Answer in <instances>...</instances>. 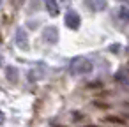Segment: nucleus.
I'll list each match as a JSON object with an SVG mask.
<instances>
[{
	"label": "nucleus",
	"instance_id": "obj_1",
	"mask_svg": "<svg viewBox=\"0 0 129 127\" xmlns=\"http://www.w3.org/2000/svg\"><path fill=\"white\" fill-rule=\"evenodd\" d=\"M92 69H94V64H92L88 58H83V57L74 58V60L69 64V71H71L73 74H76V76L88 74V72H92Z\"/></svg>",
	"mask_w": 129,
	"mask_h": 127
},
{
	"label": "nucleus",
	"instance_id": "obj_2",
	"mask_svg": "<svg viewBox=\"0 0 129 127\" xmlns=\"http://www.w3.org/2000/svg\"><path fill=\"white\" fill-rule=\"evenodd\" d=\"M90 11H94V13H101V11H104L106 7H108V2L106 0H85L83 2Z\"/></svg>",
	"mask_w": 129,
	"mask_h": 127
},
{
	"label": "nucleus",
	"instance_id": "obj_3",
	"mask_svg": "<svg viewBox=\"0 0 129 127\" xmlns=\"http://www.w3.org/2000/svg\"><path fill=\"white\" fill-rule=\"evenodd\" d=\"M43 39L46 43H50V44H55L58 41V30H57V27H46L44 32H43Z\"/></svg>",
	"mask_w": 129,
	"mask_h": 127
},
{
	"label": "nucleus",
	"instance_id": "obj_4",
	"mask_svg": "<svg viewBox=\"0 0 129 127\" xmlns=\"http://www.w3.org/2000/svg\"><path fill=\"white\" fill-rule=\"evenodd\" d=\"M66 25H67L71 30H76V28L80 27V16H78V13L69 11V13L66 14Z\"/></svg>",
	"mask_w": 129,
	"mask_h": 127
},
{
	"label": "nucleus",
	"instance_id": "obj_5",
	"mask_svg": "<svg viewBox=\"0 0 129 127\" xmlns=\"http://www.w3.org/2000/svg\"><path fill=\"white\" fill-rule=\"evenodd\" d=\"M14 41H16L18 48H21V50H27V48H28V39H27V32H25L23 28H18V30H16Z\"/></svg>",
	"mask_w": 129,
	"mask_h": 127
},
{
	"label": "nucleus",
	"instance_id": "obj_6",
	"mask_svg": "<svg viewBox=\"0 0 129 127\" xmlns=\"http://www.w3.org/2000/svg\"><path fill=\"white\" fill-rule=\"evenodd\" d=\"M46 2V9L51 16H57L58 14V6H57V0H44Z\"/></svg>",
	"mask_w": 129,
	"mask_h": 127
},
{
	"label": "nucleus",
	"instance_id": "obj_7",
	"mask_svg": "<svg viewBox=\"0 0 129 127\" xmlns=\"http://www.w3.org/2000/svg\"><path fill=\"white\" fill-rule=\"evenodd\" d=\"M6 72H7V79L11 83H18V69L16 67H7Z\"/></svg>",
	"mask_w": 129,
	"mask_h": 127
},
{
	"label": "nucleus",
	"instance_id": "obj_8",
	"mask_svg": "<svg viewBox=\"0 0 129 127\" xmlns=\"http://www.w3.org/2000/svg\"><path fill=\"white\" fill-rule=\"evenodd\" d=\"M118 14H120V20H122V21H127V23H129V9L120 7V9H118Z\"/></svg>",
	"mask_w": 129,
	"mask_h": 127
},
{
	"label": "nucleus",
	"instance_id": "obj_9",
	"mask_svg": "<svg viewBox=\"0 0 129 127\" xmlns=\"http://www.w3.org/2000/svg\"><path fill=\"white\" fill-rule=\"evenodd\" d=\"M106 120H108V122H113V123H122V120H120V118H111V116H108Z\"/></svg>",
	"mask_w": 129,
	"mask_h": 127
},
{
	"label": "nucleus",
	"instance_id": "obj_10",
	"mask_svg": "<svg viewBox=\"0 0 129 127\" xmlns=\"http://www.w3.org/2000/svg\"><path fill=\"white\" fill-rule=\"evenodd\" d=\"M13 2H14L16 6H21V4H23V0H13Z\"/></svg>",
	"mask_w": 129,
	"mask_h": 127
},
{
	"label": "nucleus",
	"instance_id": "obj_11",
	"mask_svg": "<svg viewBox=\"0 0 129 127\" xmlns=\"http://www.w3.org/2000/svg\"><path fill=\"white\" fill-rule=\"evenodd\" d=\"M118 2H124V4H129V0H118Z\"/></svg>",
	"mask_w": 129,
	"mask_h": 127
},
{
	"label": "nucleus",
	"instance_id": "obj_12",
	"mask_svg": "<svg viewBox=\"0 0 129 127\" xmlns=\"http://www.w3.org/2000/svg\"><path fill=\"white\" fill-rule=\"evenodd\" d=\"M88 127H94V125H88Z\"/></svg>",
	"mask_w": 129,
	"mask_h": 127
}]
</instances>
